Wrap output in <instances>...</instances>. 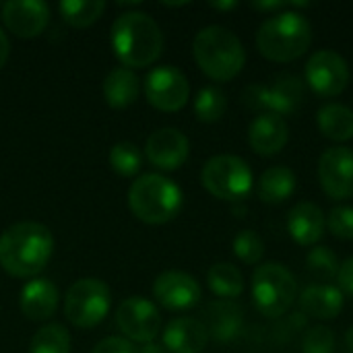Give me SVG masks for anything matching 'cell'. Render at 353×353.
<instances>
[{"instance_id":"cell-1","label":"cell","mask_w":353,"mask_h":353,"mask_svg":"<svg viewBox=\"0 0 353 353\" xmlns=\"http://www.w3.org/2000/svg\"><path fill=\"white\" fill-rule=\"evenodd\" d=\"M54 254L52 232L37 221H19L0 236V267L17 279H35Z\"/></svg>"},{"instance_id":"cell-2","label":"cell","mask_w":353,"mask_h":353,"mask_svg":"<svg viewBox=\"0 0 353 353\" xmlns=\"http://www.w3.org/2000/svg\"><path fill=\"white\" fill-rule=\"evenodd\" d=\"M110 41L116 58L130 70L151 66L163 52V33L157 21L141 10L118 14L110 29Z\"/></svg>"},{"instance_id":"cell-3","label":"cell","mask_w":353,"mask_h":353,"mask_svg":"<svg viewBox=\"0 0 353 353\" xmlns=\"http://www.w3.org/2000/svg\"><path fill=\"white\" fill-rule=\"evenodd\" d=\"M192 56L199 68L217 83L236 79L246 62V50L240 37L221 25L203 27L192 41Z\"/></svg>"},{"instance_id":"cell-4","label":"cell","mask_w":353,"mask_h":353,"mask_svg":"<svg viewBox=\"0 0 353 353\" xmlns=\"http://www.w3.org/2000/svg\"><path fill=\"white\" fill-rule=\"evenodd\" d=\"M312 25L306 14L285 8L271 14L256 31V48L271 62H292L308 52Z\"/></svg>"},{"instance_id":"cell-5","label":"cell","mask_w":353,"mask_h":353,"mask_svg":"<svg viewBox=\"0 0 353 353\" xmlns=\"http://www.w3.org/2000/svg\"><path fill=\"white\" fill-rule=\"evenodd\" d=\"M130 213L149 225H163L178 217L184 205L180 186L161 174H143L128 188Z\"/></svg>"},{"instance_id":"cell-6","label":"cell","mask_w":353,"mask_h":353,"mask_svg":"<svg viewBox=\"0 0 353 353\" xmlns=\"http://www.w3.org/2000/svg\"><path fill=\"white\" fill-rule=\"evenodd\" d=\"M298 300V281L281 263L259 265L252 273V304L265 319L283 316Z\"/></svg>"},{"instance_id":"cell-7","label":"cell","mask_w":353,"mask_h":353,"mask_svg":"<svg viewBox=\"0 0 353 353\" xmlns=\"http://www.w3.org/2000/svg\"><path fill=\"white\" fill-rule=\"evenodd\" d=\"M203 188L219 201H244L254 188V174L238 155H215L201 170Z\"/></svg>"},{"instance_id":"cell-8","label":"cell","mask_w":353,"mask_h":353,"mask_svg":"<svg viewBox=\"0 0 353 353\" xmlns=\"http://www.w3.org/2000/svg\"><path fill=\"white\" fill-rule=\"evenodd\" d=\"M112 310V292L105 281L85 277L66 290L64 316L77 329H93Z\"/></svg>"},{"instance_id":"cell-9","label":"cell","mask_w":353,"mask_h":353,"mask_svg":"<svg viewBox=\"0 0 353 353\" xmlns=\"http://www.w3.org/2000/svg\"><path fill=\"white\" fill-rule=\"evenodd\" d=\"M244 103L261 114L288 116L298 112L304 101V81L296 74H279L271 85H248L242 93Z\"/></svg>"},{"instance_id":"cell-10","label":"cell","mask_w":353,"mask_h":353,"mask_svg":"<svg viewBox=\"0 0 353 353\" xmlns=\"http://www.w3.org/2000/svg\"><path fill=\"white\" fill-rule=\"evenodd\" d=\"M350 64L335 50L314 52L304 66L306 85L321 97H337L350 85Z\"/></svg>"},{"instance_id":"cell-11","label":"cell","mask_w":353,"mask_h":353,"mask_svg":"<svg viewBox=\"0 0 353 353\" xmlns=\"http://www.w3.org/2000/svg\"><path fill=\"white\" fill-rule=\"evenodd\" d=\"M143 87L147 101L159 112H178L188 103L190 97L186 74L172 64L155 66L153 70H149Z\"/></svg>"},{"instance_id":"cell-12","label":"cell","mask_w":353,"mask_h":353,"mask_svg":"<svg viewBox=\"0 0 353 353\" xmlns=\"http://www.w3.org/2000/svg\"><path fill=\"white\" fill-rule=\"evenodd\" d=\"M116 325L122 331L124 339L130 343H151L161 331V314L157 306L143 298L132 296L118 304L116 308Z\"/></svg>"},{"instance_id":"cell-13","label":"cell","mask_w":353,"mask_h":353,"mask_svg":"<svg viewBox=\"0 0 353 353\" xmlns=\"http://www.w3.org/2000/svg\"><path fill=\"white\" fill-rule=\"evenodd\" d=\"M319 184L331 201L353 196V149L347 145L329 147L319 159Z\"/></svg>"},{"instance_id":"cell-14","label":"cell","mask_w":353,"mask_h":353,"mask_svg":"<svg viewBox=\"0 0 353 353\" xmlns=\"http://www.w3.org/2000/svg\"><path fill=\"white\" fill-rule=\"evenodd\" d=\"M153 298L165 310L184 312L201 302L203 290L199 281L184 271H163L153 281Z\"/></svg>"},{"instance_id":"cell-15","label":"cell","mask_w":353,"mask_h":353,"mask_svg":"<svg viewBox=\"0 0 353 353\" xmlns=\"http://www.w3.org/2000/svg\"><path fill=\"white\" fill-rule=\"evenodd\" d=\"M190 155V141L178 128H159L149 134L145 143V157L149 163L163 172L180 170Z\"/></svg>"},{"instance_id":"cell-16","label":"cell","mask_w":353,"mask_h":353,"mask_svg":"<svg viewBox=\"0 0 353 353\" xmlns=\"http://www.w3.org/2000/svg\"><path fill=\"white\" fill-rule=\"evenodd\" d=\"M0 12L4 27L21 39L41 35L50 23V6L41 0H8Z\"/></svg>"},{"instance_id":"cell-17","label":"cell","mask_w":353,"mask_h":353,"mask_svg":"<svg viewBox=\"0 0 353 353\" xmlns=\"http://www.w3.org/2000/svg\"><path fill=\"white\" fill-rule=\"evenodd\" d=\"M290 141V126L285 118L277 114H259L248 128L250 149L263 157H271L283 151Z\"/></svg>"},{"instance_id":"cell-18","label":"cell","mask_w":353,"mask_h":353,"mask_svg":"<svg viewBox=\"0 0 353 353\" xmlns=\"http://www.w3.org/2000/svg\"><path fill=\"white\" fill-rule=\"evenodd\" d=\"M209 333V339L213 337L219 343H228L236 339L244 327V310L234 300H215L211 302L201 321Z\"/></svg>"},{"instance_id":"cell-19","label":"cell","mask_w":353,"mask_h":353,"mask_svg":"<svg viewBox=\"0 0 353 353\" xmlns=\"http://www.w3.org/2000/svg\"><path fill=\"white\" fill-rule=\"evenodd\" d=\"M161 341L170 353H203L209 343V333L199 319L178 316L165 325Z\"/></svg>"},{"instance_id":"cell-20","label":"cell","mask_w":353,"mask_h":353,"mask_svg":"<svg viewBox=\"0 0 353 353\" xmlns=\"http://www.w3.org/2000/svg\"><path fill=\"white\" fill-rule=\"evenodd\" d=\"M327 230V217L314 203L302 201L290 209L288 232L300 246H319Z\"/></svg>"},{"instance_id":"cell-21","label":"cell","mask_w":353,"mask_h":353,"mask_svg":"<svg viewBox=\"0 0 353 353\" xmlns=\"http://www.w3.org/2000/svg\"><path fill=\"white\" fill-rule=\"evenodd\" d=\"M58 300H60L58 288L50 279L35 277L23 285L19 296V308L27 321L43 323L56 312Z\"/></svg>"},{"instance_id":"cell-22","label":"cell","mask_w":353,"mask_h":353,"mask_svg":"<svg viewBox=\"0 0 353 353\" xmlns=\"http://www.w3.org/2000/svg\"><path fill=\"white\" fill-rule=\"evenodd\" d=\"M300 312L319 321H333L341 314L345 306V296L337 285L331 283H310L298 294Z\"/></svg>"},{"instance_id":"cell-23","label":"cell","mask_w":353,"mask_h":353,"mask_svg":"<svg viewBox=\"0 0 353 353\" xmlns=\"http://www.w3.org/2000/svg\"><path fill=\"white\" fill-rule=\"evenodd\" d=\"M101 89H103V97L112 110H124L139 99L141 81L134 74V70H130L126 66H116L105 74Z\"/></svg>"},{"instance_id":"cell-24","label":"cell","mask_w":353,"mask_h":353,"mask_svg":"<svg viewBox=\"0 0 353 353\" xmlns=\"http://www.w3.org/2000/svg\"><path fill=\"white\" fill-rule=\"evenodd\" d=\"M296 174L288 165H273L265 170L256 184V194L267 205H279L285 203L296 192Z\"/></svg>"},{"instance_id":"cell-25","label":"cell","mask_w":353,"mask_h":353,"mask_svg":"<svg viewBox=\"0 0 353 353\" xmlns=\"http://www.w3.org/2000/svg\"><path fill=\"white\" fill-rule=\"evenodd\" d=\"M316 126L323 132V137L347 143L353 139V110L343 103H325L316 112Z\"/></svg>"},{"instance_id":"cell-26","label":"cell","mask_w":353,"mask_h":353,"mask_svg":"<svg viewBox=\"0 0 353 353\" xmlns=\"http://www.w3.org/2000/svg\"><path fill=\"white\" fill-rule=\"evenodd\" d=\"M207 285L219 300H236L244 292V275L232 263H215L207 273Z\"/></svg>"},{"instance_id":"cell-27","label":"cell","mask_w":353,"mask_h":353,"mask_svg":"<svg viewBox=\"0 0 353 353\" xmlns=\"http://www.w3.org/2000/svg\"><path fill=\"white\" fill-rule=\"evenodd\" d=\"M60 17L74 29L91 27L105 10L103 0H62L58 4Z\"/></svg>"},{"instance_id":"cell-28","label":"cell","mask_w":353,"mask_h":353,"mask_svg":"<svg viewBox=\"0 0 353 353\" xmlns=\"http://www.w3.org/2000/svg\"><path fill=\"white\" fill-rule=\"evenodd\" d=\"M27 353H70V333L62 325L50 323L35 331Z\"/></svg>"},{"instance_id":"cell-29","label":"cell","mask_w":353,"mask_h":353,"mask_svg":"<svg viewBox=\"0 0 353 353\" xmlns=\"http://www.w3.org/2000/svg\"><path fill=\"white\" fill-rule=\"evenodd\" d=\"M194 116L201 122H217L223 118L225 110H228V95L219 89V87H203L196 95H194Z\"/></svg>"},{"instance_id":"cell-30","label":"cell","mask_w":353,"mask_h":353,"mask_svg":"<svg viewBox=\"0 0 353 353\" xmlns=\"http://www.w3.org/2000/svg\"><path fill=\"white\" fill-rule=\"evenodd\" d=\"M108 161H110V168L124 176V178H132L141 172L143 168V155H141V149L134 145V143H128V141H122V143H116L112 149H110V155H108Z\"/></svg>"},{"instance_id":"cell-31","label":"cell","mask_w":353,"mask_h":353,"mask_svg":"<svg viewBox=\"0 0 353 353\" xmlns=\"http://www.w3.org/2000/svg\"><path fill=\"white\" fill-rule=\"evenodd\" d=\"M306 267L314 279H323V283H325V281H331L337 277L339 261H337V254L329 246H314V248H310V252L306 256Z\"/></svg>"},{"instance_id":"cell-32","label":"cell","mask_w":353,"mask_h":353,"mask_svg":"<svg viewBox=\"0 0 353 353\" xmlns=\"http://www.w3.org/2000/svg\"><path fill=\"white\" fill-rule=\"evenodd\" d=\"M232 248H234L236 259H240L244 265H259L265 256V242L252 230H242L234 238Z\"/></svg>"},{"instance_id":"cell-33","label":"cell","mask_w":353,"mask_h":353,"mask_svg":"<svg viewBox=\"0 0 353 353\" xmlns=\"http://www.w3.org/2000/svg\"><path fill=\"white\" fill-rule=\"evenodd\" d=\"M335 333L325 325H316L306 331L302 339V353H335Z\"/></svg>"},{"instance_id":"cell-34","label":"cell","mask_w":353,"mask_h":353,"mask_svg":"<svg viewBox=\"0 0 353 353\" xmlns=\"http://www.w3.org/2000/svg\"><path fill=\"white\" fill-rule=\"evenodd\" d=\"M329 232L339 240H353V207L339 205L327 217Z\"/></svg>"},{"instance_id":"cell-35","label":"cell","mask_w":353,"mask_h":353,"mask_svg":"<svg viewBox=\"0 0 353 353\" xmlns=\"http://www.w3.org/2000/svg\"><path fill=\"white\" fill-rule=\"evenodd\" d=\"M91 353H137V347H132V343L124 337H105Z\"/></svg>"},{"instance_id":"cell-36","label":"cell","mask_w":353,"mask_h":353,"mask_svg":"<svg viewBox=\"0 0 353 353\" xmlns=\"http://www.w3.org/2000/svg\"><path fill=\"white\" fill-rule=\"evenodd\" d=\"M335 279H337V288L341 290V294L353 298V256L345 259L339 265V271H337Z\"/></svg>"},{"instance_id":"cell-37","label":"cell","mask_w":353,"mask_h":353,"mask_svg":"<svg viewBox=\"0 0 353 353\" xmlns=\"http://www.w3.org/2000/svg\"><path fill=\"white\" fill-rule=\"evenodd\" d=\"M8 54H10V41H8V37H6L4 29L0 27V68L6 64Z\"/></svg>"},{"instance_id":"cell-38","label":"cell","mask_w":353,"mask_h":353,"mask_svg":"<svg viewBox=\"0 0 353 353\" xmlns=\"http://www.w3.org/2000/svg\"><path fill=\"white\" fill-rule=\"evenodd\" d=\"M137 353H168V352H165V347H163V345H159V343L151 341V343H145L141 350H137Z\"/></svg>"},{"instance_id":"cell-39","label":"cell","mask_w":353,"mask_h":353,"mask_svg":"<svg viewBox=\"0 0 353 353\" xmlns=\"http://www.w3.org/2000/svg\"><path fill=\"white\" fill-rule=\"evenodd\" d=\"M213 8H219V10H232L238 6V2H211Z\"/></svg>"},{"instance_id":"cell-40","label":"cell","mask_w":353,"mask_h":353,"mask_svg":"<svg viewBox=\"0 0 353 353\" xmlns=\"http://www.w3.org/2000/svg\"><path fill=\"white\" fill-rule=\"evenodd\" d=\"M345 347H347V353H353V327L345 333Z\"/></svg>"}]
</instances>
